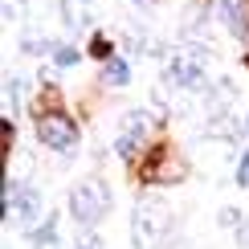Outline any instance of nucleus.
<instances>
[{"label": "nucleus", "mask_w": 249, "mask_h": 249, "mask_svg": "<svg viewBox=\"0 0 249 249\" xmlns=\"http://www.w3.org/2000/svg\"><path fill=\"white\" fill-rule=\"evenodd\" d=\"M168 233H172V209H168V200H160V196H143V200L135 204V213H131V241H135V249H155Z\"/></svg>", "instance_id": "obj_1"}, {"label": "nucleus", "mask_w": 249, "mask_h": 249, "mask_svg": "<svg viewBox=\"0 0 249 249\" xmlns=\"http://www.w3.org/2000/svg\"><path fill=\"white\" fill-rule=\"evenodd\" d=\"M110 184L98 180V176H90V180H82L78 188H70V216H74L78 229H98L102 216L110 213Z\"/></svg>", "instance_id": "obj_2"}, {"label": "nucleus", "mask_w": 249, "mask_h": 249, "mask_svg": "<svg viewBox=\"0 0 249 249\" xmlns=\"http://www.w3.org/2000/svg\"><path fill=\"white\" fill-rule=\"evenodd\" d=\"M4 221L25 229V233L45 221V200H41V192L33 184H20V180L8 176V184H4Z\"/></svg>", "instance_id": "obj_3"}, {"label": "nucleus", "mask_w": 249, "mask_h": 249, "mask_svg": "<svg viewBox=\"0 0 249 249\" xmlns=\"http://www.w3.org/2000/svg\"><path fill=\"white\" fill-rule=\"evenodd\" d=\"M33 127H37V139H41V147H49V151H74L78 147V139H82V131H78V123L66 115V110H57V107H41L37 110V119H33Z\"/></svg>", "instance_id": "obj_4"}, {"label": "nucleus", "mask_w": 249, "mask_h": 249, "mask_svg": "<svg viewBox=\"0 0 249 249\" xmlns=\"http://www.w3.org/2000/svg\"><path fill=\"white\" fill-rule=\"evenodd\" d=\"M163 86H172V90H209L213 82L209 74H204V61H196L188 53H176L168 66H163Z\"/></svg>", "instance_id": "obj_5"}, {"label": "nucleus", "mask_w": 249, "mask_h": 249, "mask_svg": "<svg viewBox=\"0 0 249 249\" xmlns=\"http://www.w3.org/2000/svg\"><path fill=\"white\" fill-rule=\"evenodd\" d=\"M180 176H184V163L176 155V147H168V143L151 147V155L139 168V180H147V184H180Z\"/></svg>", "instance_id": "obj_6"}, {"label": "nucleus", "mask_w": 249, "mask_h": 249, "mask_svg": "<svg viewBox=\"0 0 249 249\" xmlns=\"http://www.w3.org/2000/svg\"><path fill=\"white\" fill-rule=\"evenodd\" d=\"M147 131H151L147 110H127V119H123V127L115 135V155L119 160H135L143 151V143H147Z\"/></svg>", "instance_id": "obj_7"}, {"label": "nucleus", "mask_w": 249, "mask_h": 249, "mask_svg": "<svg viewBox=\"0 0 249 249\" xmlns=\"http://www.w3.org/2000/svg\"><path fill=\"white\" fill-rule=\"evenodd\" d=\"M216 13H221V25L241 41H249V0H216Z\"/></svg>", "instance_id": "obj_8"}, {"label": "nucleus", "mask_w": 249, "mask_h": 249, "mask_svg": "<svg viewBox=\"0 0 249 249\" xmlns=\"http://www.w3.org/2000/svg\"><path fill=\"white\" fill-rule=\"evenodd\" d=\"M61 20H66L70 33H82V29H90V20H94V13H90L86 0H61Z\"/></svg>", "instance_id": "obj_9"}, {"label": "nucleus", "mask_w": 249, "mask_h": 249, "mask_svg": "<svg viewBox=\"0 0 249 249\" xmlns=\"http://www.w3.org/2000/svg\"><path fill=\"white\" fill-rule=\"evenodd\" d=\"M25 237H29V249H57V245H61V241H57V216L45 213V221L33 225Z\"/></svg>", "instance_id": "obj_10"}, {"label": "nucleus", "mask_w": 249, "mask_h": 249, "mask_svg": "<svg viewBox=\"0 0 249 249\" xmlns=\"http://www.w3.org/2000/svg\"><path fill=\"white\" fill-rule=\"evenodd\" d=\"M233 98H237V86H233V78H221V82H213V86H209V115H216V110H229V107H233Z\"/></svg>", "instance_id": "obj_11"}, {"label": "nucleus", "mask_w": 249, "mask_h": 249, "mask_svg": "<svg viewBox=\"0 0 249 249\" xmlns=\"http://www.w3.org/2000/svg\"><path fill=\"white\" fill-rule=\"evenodd\" d=\"M102 82H107V86H115V90L131 86V66H127L123 57H110V61H102Z\"/></svg>", "instance_id": "obj_12"}, {"label": "nucleus", "mask_w": 249, "mask_h": 249, "mask_svg": "<svg viewBox=\"0 0 249 249\" xmlns=\"http://www.w3.org/2000/svg\"><path fill=\"white\" fill-rule=\"evenodd\" d=\"M53 49H57L53 37H41V33H25L20 37V53H29V57H53Z\"/></svg>", "instance_id": "obj_13"}, {"label": "nucleus", "mask_w": 249, "mask_h": 249, "mask_svg": "<svg viewBox=\"0 0 249 249\" xmlns=\"http://www.w3.org/2000/svg\"><path fill=\"white\" fill-rule=\"evenodd\" d=\"M20 94H25V82L17 74L4 78V119H17L20 115Z\"/></svg>", "instance_id": "obj_14"}, {"label": "nucleus", "mask_w": 249, "mask_h": 249, "mask_svg": "<svg viewBox=\"0 0 249 249\" xmlns=\"http://www.w3.org/2000/svg\"><path fill=\"white\" fill-rule=\"evenodd\" d=\"M78 61H82L78 49L70 45V41H57V49H53V66H57V70H70V66H78Z\"/></svg>", "instance_id": "obj_15"}, {"label": "nucleus", "mask_w": 249, "mask_h": 249, "mask_svg": "<svg viewBox=\"0 0 249 249\" xmlns=\"http://www.w3.org/2000/svg\"><path fill=\"white\" fill-rule=\"evenodd\" d=\"M90 53H94L98 61H110V57H115V45H110V37H107V33H94V37H90Z\"/></svg>", "instance_id": "obj_16"}, {"label": "nucleus", "mask_w": 249, "mask_h": 249, "mask_svg": "<svg viewBox=\"0 0 249 249\" xmlns=\"http://www.w3.org/2000/svg\"><path fill=\"white\" fill-rule=\"evenodd\" d=\"M233 176H237L233 184H241V188H249V147L241 151V160H237V172H233Z\"/></svg>", "instance_id": "obj_17"}, {"label": "nucleus", "mask_w": 249, "mask_h": 249, "mask_svg": "<svg viewBox=\"0 0 249 249\" xmlns=\"http://www.w3.org/2000/svg\"><path fill=\"white\" fill-rule=\"evenodd\" d=\"M70 249H102V237H98L94 229H86V233H82V237H78V241L70 245Z\"/></svg>", "instance_id": "obj_18"}, {"label": "nucleus", "mask_w": 249, "mask_h": 249, "mask_svg": "<svg viewBox=\"0 0 249 249\" xmlns=\"http://www.w3.org/2000/svg\"><path fill=\"white\" fill-rule=\"evenodd\" d=\"M216 221H221L225 229H237V225L245 221V213H241V209H221V216H216Z\"/></svg>", "instance_id": "obj_19"}, {"label": "nucleus", "mask_w": 249, "mask_h": 249, "mask_svg": "<svg viewBox=\"0 0 249 249\" xmlns=\"http://www.w3.org/2000/svg\"><path fill=\"white\" fill-rule=\"evenodd\" d=\"M4 20H25V0H4Z\"/></svg>", "instance_id": "obj_20"}, {"label": "nucleus", "mask_w": 249, "mask_h": 249, "mask_svg": "<svg viewBox=\"0 0 249 249\" xmlns=\"http://www.w3.org/2000/svg\"><path fill=\"white\" fill-rule=\"evenodd\" d=\"M233 241L241 245V249H249V213H245V221H241V225L233 229Z\"/></svg>", "instance_id": "obj_21"}, {"label": "nucleus", "mask_w": 249, "mask_h": 249, "mask_svg": "<svg viewBox=\"0 0 249 249\" xmlns=\"http://www.w3.org/2000/svg\"><path fill=\"white\" fill-rule=\"evenodd\" d=\"M131 4H139V8H151V4H155V0H131Z\"/></svg>", "instance_id": "obj_22"}, {"label": "nucleus", "mask_w": 249, "mask_h": 249, "mask_svg": "<svg viewBox=\"0 0 249 249\" xmlns=\"http://www.w3.org/2000/svg\"><path fill=\"white\" fill-rule=\"evenodd\" d=\"M245 123H249V115H245Z\"/></svg>", "instance_id": "obj_23"}]
</instances>
